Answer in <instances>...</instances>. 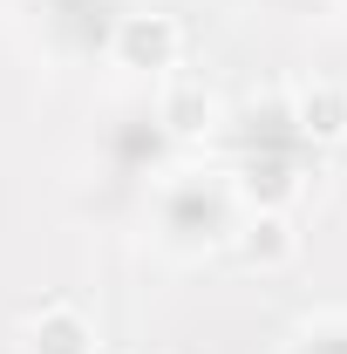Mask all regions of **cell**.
<instances>
[{
  "label": "cell",
  "mask_w": 347,
  "mask_h": 354,
  "mask_svg": "<svg viewBox=\"0 0 347 354\" xmlns=\"http://www.w3.org/2000/svg\"><path fill=\"white\" fill-rule=\"evenodd\" d=\"M286 252H293V239H286V218H279V212H265V218L252 225V259L279 266V259H286Z\"/></svg>",
  "instance_id": "5"
},
{
  "label": "cell",
  "mask_w": 347,
  "mask_h": 354,
  "mask_svg": "<svg viewBox=\"0 0 347 354\" xmlns=\"http://www.w3.org/2000/svg\"><path fill=\"white\" fill-rule=\"evenodd\" d=\"M212 123V95H205V82H171L164 88V130L171 136H198Z\"/></svg>",
  "instance_id": "4"
},
{
  "label": "cell",
  "mask_w": 347,
  "mask_h": 354,
  "mask_svg": "<svg viewBox=\"0 0 347 354\" xmlns=\"http://www.w3.org/2000/svg\"><path fill=\"white\" fill-rule=\"evenodd\" d=\"M177 48H184V35H177L171 14H130L123 28H116V62L123 68H177Z\"/></svg>",
  "instance_id": "1"
},
{
  "label": "cell",
  "mask_w": 347,
  "mask_h": 354,
  "mask_svg": "<svg viewBox=\"0 0 347 354\" xmlns=\"http://www.w3.org/2000/svg\"><path fill=\"white\" fill-rule=\"evenodd\" d=\"M293 116H300V130L313 143H334V136H347V88L341 82H306Z\"/></svg>",
  "instance_id": "2"
},
{
  "label": "cell",
  "mask_w": 347,
  "mask_h": 354,
  "mask_svg": "<svg viewBox=\"0 0 347 354\" xmlns=\"http://www.w3.org/2000/svg\"><path fill=\"white\" fill-rule=\"evenodd\" d=\"M28 348L35 354H95V327L75 307H48L35 320V334H28Z\"/></svg>",
  "instance_id": "3"
}]
</instances>
